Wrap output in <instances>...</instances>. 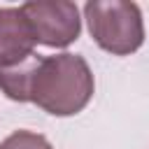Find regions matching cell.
I'll list each match as a JSON object with an SVG mask.
<instances>
[{"label": "cell", "mask_w": 149, "mask_h": 149, "mask_svg": "<svg viewBox=\"0 0 149 149\" xmlns=\"http://www.w3.org/2000/svg\"><path fill=\"white\" fill-rule=\"evenodd\" d=\"M93 72L79 54L33 56L28 102L54 116H72L93 98Z\"/></svg>", "instance_id": "6da1fadb"}, {"label": "cell", "mask_w": 149, "mask_h": 149, "mask_svg": "<svg viewBox=\"0 0 149 149\" xmlns=\"http://www.w3.org/2000/svg\"><path fill=\"white\" fill-rule=\"evenodd\" d=\"M84 19L95 44L112 56H128L144 42L142 12L126 0H91L84 5Z\"/></svg>", "instance_id": "7a4b0ae2"}, {"label": "cell", "mask_w": 149, "mask_h": 149, "mask_svg": "<svg viewBox=\"0 0 149 149\" xmlns=\"http://www.w3.org/2000/svg\"><path fill=\"white\" fill-rule=\"evenodd\" d=\"M21 12L26 14L37 44L63 49L72 44L81 33V19L74 2L68 0H37L23 2Z\"/></svg>", "instance_id": "3957f363"}, {"label": "cell", "mask_w": 149, "mask_h": 149, "mask_svg": "<svg viewBox=\"0 0 149 149\" xmlns=\"http://www.w3.org/2000/svg\"><path fill=\"white\" fill-rule=\"evenodd\" d=\"M35 33L21 7H0V70L16 68L35 56Z\"/></svg>", "instance_id": "277c9868"}, {"label": "cell", "mask_w": 149, "mask_h": 149, "mask_svg": "<svg viewBox=\"0 0 149 149\" xmlns=\"http://www.w3.org/2000/svg\"><path fill=\"white\" fill-rule=\"evenodd\" d=\"M0 149H54L51 142L33 130H14L0 142Z\"/></svg>", "instance_id": "5b68a950"}]
</instances>
